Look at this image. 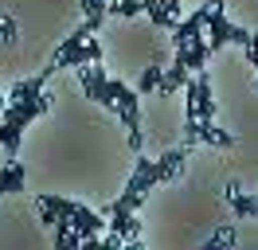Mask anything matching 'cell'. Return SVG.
Wrapping results in <instances>:
<instances>
[{
	"instance_id": "cell-1",
	"label": "cell",
	"mask_w": 258,
	"mask_h": 250,
	"mask_svg": "<svg viewBox=\"0 0 258 250\" xmlns=\"http://www.w3.org/2000/svg\"><path fill=\"white\" fill-rule=\"evenodd\" d=\"M102 59H106V51H102V43L94 39V28H90V24H79V28L59 43L55 59L43 67V75L51 78L55 71H63V67H90V62H102Z\"/></svg>"
},
{
	"instance_id": "cell-2",
	"label": "cell",
	"mask_w": 258,
	"mask_h": 250,
	"mask_svg": "<svg viewBox=\"0 0 258 250\" xmlns=\"http://www.w3.org/2000/svg\"><path fill=\"white\" fill-rule=\"evenodd\" d=\"M79 82H82V94H86L90 102H98V106H106V109L117 106L113 78L106 75V67H102V62H90V67H82V71H79Z\"/></svg>"
},
{
	"instance_id": "cell-3",
	"label": "cell",
	"mask_w": 258,
	"mask_h": 250,
	"mask_svg": "<svg viewBox=\"0 0 258 250\" xmlns=\"http://www.w3.org/2000/svg\"><path fill=\"white\" fill-rule=\"evenodd\" d=\"M204 35H208L211 55H215V51H223L227 43H242V47L250 43V31L239 28V24H231V20H227V12H223V4L215 8V16H211V24H208V31H204Z\"/></svg>"
},
{
	"instance_id": "cell-4",
	"label": "cell",
	"mask_w": 258,
	"mask_h": 250,
	"mask_svg": "<svg viewBox=\"0 0 258 250\" xmlns=\"http://www.w3.org/2000/svg\"><path fill=\"white\" fill-rule=\"evenodd\" d=\"M188 141H200V145H215V149H235V137L219 129L215 121H188Z\"/></svg>"
},
{
	"instance_id": "cell-5",
	"label": "cell",
	"mask_w": 258,
	"mask_h": 250,
	"mask_svg": "<svg viewBox=\"0 0 258 250\" xmlns=\"http://www.w3.org/2000/svg\"><path fill=\"white\" fill-rule=\"evenodd\" d=\"M153 188H161V176H157V160H153V156H141V153H137V168H133V176H129L125 192L149 196Z\"/></svg>"
},
{
	"instance_id": "cell-6",
	"label": "cell",
	"mask_w": 258,
	"mask_h": 250,
	"mask_svg": "<svg viewBox=\"0 0 258 250\" xmlns=\"http://www.w3.org/2000/svg\"><path fill=\"white\" fill-rule=\"evenodd\" d=\"M145 16L157 28L176 31L180 28V0H145Z\"/></svg>"
},
{
	"instance_id": "cell-7",
	"label": "cell",
	"mask_w": 258,
	"mask_h": 250,
	"mask_svg": "<svg viewBox=\"0 0 258 250\" xmlns=\"http://www.w3.org/2000/svg\"><path fill=\"white\" fill-rule=\"evenodd\" d=\"M106 215H110V231H117L121 238H141V219H137V211H125V207H106Z\"/></svg>"
},
{
	"instance_id": "cell-8",
	"label": "cell",
	"mask_w": 258,
	"mask_h": 250,
	"mask_svg": "<svg viewBox=\"0 0 258 250\" xmlns=\"http://www.w3.org/2000/svg\"><path fill=\"white\" fill-rule=\"evenodd\" d=\"M211 59V47H208V35L204 39H192V43H184V47H176V62H184L192 75H200L204 71V62Z\"/></svg>"
},
{
	"instance_id": "cell-9",
	"label": "cell",
	"mask_w": 258,
	"mask_h": 250,
	"mask_svg": "<svg viewBox=\"0 0 258 250\" xmlns=\"http://www.w3.org/2000/svg\"><path fill=\"white\" fill-rule=\"evenodd\" d=\"M184 160H188V149H168V153L157 156V176H161V184L176 180L180 172H184Z\"/></svg>"
},
{
	"instance_id": "cell-10",
	"label": "cell",
	"mask_w": 258,
	"mask_h": 250,
	"mask_svg": "<svg viewBox=\"0 0 258 250\" xmlns=\"http://www.w3.org/2000/svg\"><path fill=\"white\" fill-rule=\"evenodd\" d=\"M227 203L239 219H258V196H246L239 184H227Z\"/></svg>"
},
{
	"instance_id": "cell-11",
	"label": "cell",
	"mask_w": 258,
	"mask_h": 250,
	"mask_svg": "<svg viewBox=\"0 0 258 250\" xmlns=\"http://www.w3.org/2000/svg\"><path fill=\"white\" fill-rule=\"evenodd\" d=\"M188 78H192V71L184 67V62H168V71H164V78H161V86H157V94L161 98H168V94H176V90H184L188 86Z\"/></svg>"
},
{
	"instance_id": "cell-12",
	"label": "cell",
	"mask_w": 258,
	"mask_h": 250,
	"mask_svg": "<svg viewBox=\"0 0 258 250\" xmlns=\"http://www.w3.org/2000/svg\"><path fill=\"white\" fill-rule=\"evenodd\" d=\"M24 180H28V168L20 164L16 156L4 164V172H0V196H12V192H20L24 188Z\"/></svg>"
},
{
	"instance_id": "cell-13",
	"label": "cell",
	"mask_w": 258,
	"mask_h": 250,
	"mask_svg": "<svg viewBox=\"0 0 258 250\" xmlns=\"http://www.w3.org/2000/svg\"><path fill=\"white\" fill-rule=\"evenodd\" d=\"M43 82L47 75H35V78H24V82H12V90H8V102H32L43 94Z\"/></svg>"
},
{
	"instance_id": "cell-14",
	"label": "cell",
	"mask_w": 258,
	"mask_h": 250,
	"mask_svg": "<svg viewBox=\"0 0 258 250\" xmlns=\"http://www.w3.org/2000/svg\"><path fill=\"white\" fill-rule=\"evenodd\" d=\"M82 246V234L75 231L71 219H59L55 223V250H79Z\"/></svg>"
},
{
	"instance_id": "cell-15",
	"label": "cell",
	"mask_w": 258,
	"mask_h": 250,
	"mask_svg": "<svg viewBox=\"0 0 258 250\" xmlns=\"http://www.w3.org/2000/svg\"><path fill=\"white\" fill-rule=\"evenodd\" d=\"M235 242H239L235 227H231V223H223V227H215V234H211L200 250H235Z\"/></svg>"
},
{
	"instance_id": "cell-16",
	"label": "cell",
	"mask_w": 258,
	"mask_h": 250,
	"mask_svg": "<svg viewBox=\"0 0 258 250\" xmlns=\"http://www.w3.org/2000/svg\"><path fill=\"white\" fill-rule=\"evenodd\" d=\"M82 4V12H86V24H90V28H102V24H106V16H110V0H79Z\"/></svg>"
},
{
	"instance_id": "cell-17",
	"label": "cell",
	"mask_w": 258,
	"mask_h": 250,
	"mask_svg": "<svg viewBox=\"0 0 258 250\" xmlns=\"http://www.w3.org/2000/svg\"><path fill=\"white\" fill-rule=\"evenodd\" d=\"M161 78H164V67H161V62H149L145 75H141V82H137V94H157Z\"/></svg>"
},
{
	"instance_id": "cell-18",
	"label": "cell",
	"mask_w": 258,
	"mask_h": 250,
	"mask_svg": "<svg viewBox=\"0 0 258 250\" xmlns=\"http://www.w3.org/2000/svg\"><path fill=\"white\" fill-rule=\"evenodd\" d=\"M141 203H145V196H137V192H121V196L113 200V207H125V211H141Z\"/></svg>"
},
{
	"instance_id": "cell-19",
	"label": "cell",
	"mask_w": 258,
	"mask_h": 250,
	"mask_svg": "<svg viewBox=\"0 0 258 250\" xmlns=\"http://www.w3.org/2000/svg\"><path fill=\"white\" fill-rule=\"evenodd\" d=\"M0 39H4V43H16V39H20V31H16V20L0 16Z\"/></svg>"
},
{
	"instance_id": "cell-20",
	"label": "cell",
	"mask_w": 258,
	"mask_h": 250,
	"mask_svg": "<svg viewBox=\"0 0 258 250\" xmlns=\"http://www.w3.org/2000/svg\"><path fill=\"white\" fill-rule=\"evenodd\" d=\"M102 250H125V238L117 231H106V238H102Z\"/></svg>"
},
{
	"instance_id": "cell-21",
	"label": "cell",
	"mask_w": 258,
	"mask_h": 250,
	"mask_svg": "<svg viewBox=\"0 0 258 250\" xmlns=\"http://www.w3.org/2000/svg\"><path fill=\"white\" fill-rule=\"evenodd\" d=\"M246 59L254 62V71H258V31H250V43H246Z\"/></svg>"
},
{
	"instance_id": "cell-22",
	"label": "cell",
	"mask_w": 258,
	"mask_h": 250,
	"mask_svg": "<svg viewBox=\"0 0 258 250\" xmlns=\"http://www.w3.org/2000/svg\"><path fill=\"white\" fill-rule=\"evenodd\" d=\"M79 250H102V234H94V238H82Z\"/></svg>"
},
{
	"instance_id": "cell-23",
	"label": "cell",
	"mask_w": 258,
	"mask_h": 250,
	"mask_svg": "<svg viewBox=\"0 0 258 250\" xmlns=\"http://www.w3.org/2000/svg\"><path fill=\"white\" fill-rule=\"evenodd\" d=\"M141 145H145V137H141V133H129V149H133V153H141Z\"/></svg>"
},
{
	"instance_id": "cell-24",
	"label": "cell",
	"mask_w": 258,
	"mask_h": 250,
	"mask_svg": "<svg viewBox=\"0 0 258 250\" xmlns=\"http://www.w3.org/2000/svg\"><path fill=\"white\" fill-rule=\"evenodd\" d=\"M125 250H145V246H141V238H129V242H125Z\"/></svg>"
},
{
	"instance_id": "cell-25",
	"label": "cell",
	"mask_w": 258,
	"mask_h": 250,
	"mask_svg": "<svg viewBox=\"0 0 258 250\" xmlns=\"http://www.w3.org/2000/svg\"><path fill=\"white\" fill-rule=\"evenodd\" d=\"M4 109H8V98L0 94V125H4Z\"/></svg>"
}]
</instances>
